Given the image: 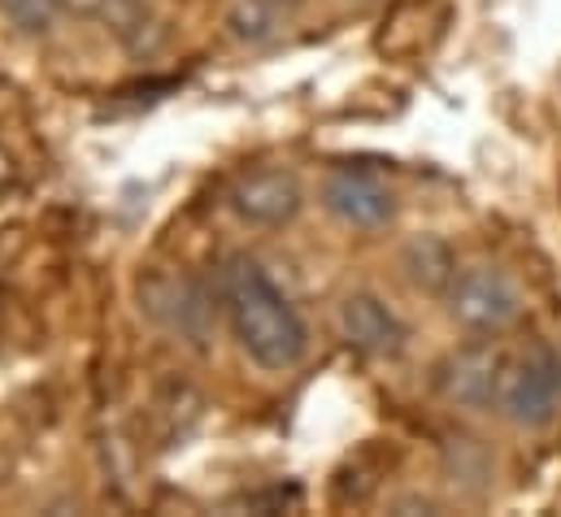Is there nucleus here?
<instances>
[{
	"instance_id": "1",
	"label": "nucleus",
	"mask_w": 561,
	"mask_h": 517,
	"mask_svg": "<svg viewBox=\"0 0 561 517\" xmlns=\"http://www.w3.org/2000/svg\"><path fill=\"white\" fill-rule=\"evenodd\" d=\"M218 300L227 313V326L240 344V353L266 370L283 375L305 361L309 331L296 313V305L279 291V283L257 265L253 257L236 253L218 269Z\"/></svg>"
},
{
	"instance_id": "2",
	"label": "nucleus",
	"mask_w": 561,
	"mask_h": 517,
	"mask_svg": "<svg viewBox=\"0 0 561 517\" xmlns=\"http://www.w3.org/2000/svg\"><path fill=\"white\" fill-rule=\"evenodd\" d=\"M496 409L505 422L523 430H545L561 413V357L549 344H531L518 357H505V375L496 391Z\"/></svg>"
},
{
	"instance_id": "3",
	"label": "nucleus",
	"mask_w": 561,
	"mask_h": 517,
	"mask_svg": "<svg viewBox=\"0 0 561 517\" xmlns=\"http://www.w3.org/2000/svg\"><path fill=\"white\" fill-rule=\"evenodd\" d=\"M140 309L170 335L187 340L192 348H205L209 335H214V318H218V305L214 296L192 278V274H170V269H157L140 283Z\"/></svg>"
},
{
	"instance_id": "4",
	"label": "nucleus",
	"mask_w": 561,
	"mask_h": 517,
	"mask_svg": "<svg viewBox=\"0 0 561 517\" xmlns=\"http://www.w3.org/2000/svg\"><path fill=\"white\" fill-rule=\"evenodd\" d=\"M444 296H448V318L461 322L466 331H479V335H496V331L514 326L523 313L518 287L510 283V274H501L492 265L457 269Z\"/></svg>"
},
{
	"instance_id": "5",
	"label": "nucleus",
	"mask_w": 561,
	"mask_h": 517,
	"mask_svg": "<svg viewBox=\"0 0 561 517\" xmlns=\"http://www.w3.org/2000/svg\"><path fill=\"white\" fill-rule=\"evenodd\" d=\"M322 205L331 218H340L344 227H357V231H379L397 218L392 187L379 174L353 170V165H340L322 179Z\"/></svg>"
},
{
	"instance_id": "6",
	"label": "nucleus",
	"mask_w": 561,
	"mask_h": 517,
	"mask_svg": "<svg viewBox=\"0 0 561 517\" xmlns=\"http://www.w3.org/2000/svg\"><path fill=\"white\" fill-rule=\"evenodd\" d=\"M227 205L240 222L275 231V227L296 222V214L305 205V192H300V179L291 170H253L231 187Z\"/></svg>"
},
{
	"instance_id": "7",
	"label": "nucleus",
	"mask_w": 561,
	"mask_h": 517,
	"mask_svg": "<svg viewBox=\"0 0 561 517\" xmlns=\"http://www.w3.org/2000/svg\"><path fill=\"white\" fill-rule=\"evenodd\" d=\"M340 331H344V340H348L357 353L379 357V361L401 357L405 344H410L405 318H401L388 300H379L375 291H353V296H344V305H340Z\"/></svg>"
},
{
	"instance_id": "8",
	"label": "nucleus",
	"mask_w": 561,
	"mask_h": 517,
	"mask_svg": "<svg viewBox=\"0 0 561 517\" xmlns=\"http://www.w3.org/2000/svg\"><path fill=\"white\" fill-rule=\"evenodd\" d=\"M505 353L496 344H470L439 366V391L461 409H496Z\"/></svg>"
},
{
	"instance_id": "9",
	"label": "nucleus",
	"mask_w": 561,
	"mask_h": 517,
	"mask_svg": "<svg viewBox=\"0 0 561 517\" xmlns=\"http://www.w3.org/2000/svg\"><path fill=\"white\" fill-rule=\"evenodd\" d=\"M92 22H101L131 53H140V48H148L157 39V9H152V0H101Z\"/></svg>"
},
{
	"instance_id": "10",
	"label": "nucleus",
	"mask_w": 561,
	"mask_h": 517,
	"mask_svg": "<svg viewBox=\"0 0 561 517\" xmlns=\"http://www.w3.org/2000/svg\"><path fill=\"white\" fill-rule=\"evenodd\" d=\"M405 274L422 291H448V283L457 274V257L439 235H419L405 249Z\"/></svg>"
},
{
	"instance_id": "11",
	"label": "nucleus",
	"mask_w": 561,
	"mask_h": 517,
	"mask_svg": "<svg viewBox=\"0 0 561 517\" xmlns=\"http://www.w3.org/2000/svg\"><path fill=\"white\" fill-rule=\"evenodd\" d=\"M283 13H287V4H279V0H236L227 9V31L240 44L257 48V44H271L283 31Z\"/></svg>"
},
{
	"instance_id": "12",
	"label": "nucleus",
	"mask_w": 561,
	"mask_h": 517,
	"mask_svg": "<svg viewBox=\"0 0 561 517\" xmlns=\"http://www.w3.org/2000/svg\"><path fill=\"white\" fill-rule=\"evenodd\" d=\"M0 18H4L18 35L44 39V35H53V26L66 18V9H61V0H0Z\"/></svg>"
},
{
	"instance_id": "13",
	"label": "nucleus",
	"mask_w": 561,
	"mask_h": 517,
	"mask_svg": "<svg viewBox=\"0 0 561 517\" xmlns=\"http://www.w3.org/2000/svg\"><path fill=\"white\" fill-rule=\"evenodd\" d=\"M279 4H296V0H279Z\"/></svg>"
}]
</instances>
